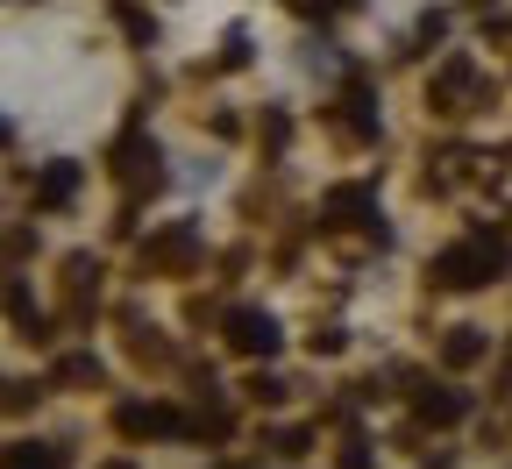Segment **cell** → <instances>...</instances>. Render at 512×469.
Returning a JSON list of instances; mask_svg holds the SVG:
<instances>
[{
    "mask_svg": "<svg viewBox=\"0 0 512 469\" xmlns=\"http://www.w3.org/2000/svg\"><path fill=\"white\" fill-rule=\"evenodd\" d=\"M121 178H150V185H157V143L128 136V143H121Z\"/></svg>",
    "mask_w": 512,
    "mask_h": 469,
    "instance_id": "obj_8",
    "label": "cell"
},
{
    "mask_svg": "<svg viewBox=\"0 0 512 469\" xmlns=\"http://www.w3.org/2000/svg\"><path fill=\"white\" fill-rule=\"evenodd\" d=\"M29 406V384H8V377H0V413H22Z\"/></svg>",
    "mask_w": 512,
    "mask_h": 469,
    "instance_id": "obj_14",
    "label": "cell"
},
{
    "mask_svg": "<svg viewBox=\"0 0 512 469\" xmlns=\"http://www.w3.org/2000/svg\"><path fill=\"white\" fill-rule=\"evenodd\" d=\"M72 192H79V164H50V171H43V185H36L43 207H64Z\"/></svg>",
    "mask_w": 512,
    "mask_h": 469,
    "instance_id": "obj_7",
    "label": "cell"
},
{
    "mask_svg": "<svg viewBox=\"0 0 512 469\" xmlns=\"http://www.w3.org/2000/svg\"><path fill=\"white\" fill-rule=\"evenodd\" d=\"M477 356H484V334H477V327H456V334L441 342V363H448V370H470Z\"/></svg>",
    "mask_w": 512,
    "mask_h": 469,
    "instance_id": "obj_5",
    "label": "cell"
},
{
    "mask_svg": "<svg viewBox=\"0 0 512 469\" xmlns=\"http://www.w3.org/2000/svg\"><path fill=\"white\" fill-rule=\"evenodd\" d=\"M178 256H192V228H171V235H157L143 249V263H178Z\"/></svg>",
    "mask_w": 512,
    "mask_h": 469,
    "instance_id": "obj_10",
    "label": "cell"
},
{
    "mask_svg": "<svg viewBox=\"0 0 512 469\" xmlns=\"http://www.w3.org/2000/svg\"><path fill=\"white\" fill-rule=\"evenodd\" d=\"M342 107H349L342 121L356 128V136H377V114H370V93H363V86H349V93H342Z\"/></svg>",
    "mask_w": 512,
    "mask_h": 469,
    "instance_id": "obj_11",
    "label": "cell"
},
{
    "mask_svg": "<svg viewBox=\"0 0 512 469\" xmlns=\"http://www.w3.org/2000/svg\"><path fill=\"white\" fill-rule=\"evenodd\" d=\"M370 207H377V199H370L363 185H342V192L328 199V214H335V221H356V214H370Z\"/></svg>",
    "mask_w": 512,
    "mask_h": 469,
    "instance_id": "obj_12",
    "label": "cell"
},
{
    "mask_svg": "<svg viewBox=\"0 0 512 469\" xmlns=\"http://www.w3.org/2000/svg\"><path fill=\"white\" fill-rule=\"evenodd\" d=\"M0 469H64V455L43 448V441H15L8 455H0Z\"/></svg>",
    "mask_w": 512,
    "mask_h": 469,
    "instance_id": "obj_6",
    "label": "cell"
},
{
    "mask_svg": "<svg viewBox=\"0 0 512 469\" xmlns=\"http://www.w3.org/2000/svg\"><path fill=\"white\" fill-rule=\"evenodd\" d=\"M107 469H128V462H107Z\"/></svg>",
    "mask_w": 512,
    "mask_h": 469,
    "instance_id": "obj_15",
    "label": "cell"
},
{
    "mask_svg": "<svg viewBox=\"0 0 512 469\" xmlns=\"http://www.w3.org/2000/svg\"><path fill=\"white\" fill-rule=\"evenodd\" d=\"M0 136H8V128H0Z\"/></svg>",
    "mask_w": 512,
    "mask_h": 469,
    "instance_id": "obj_16",
    "label": "cell"
},
{
    "mask_svg": "<svg viewBox=\"0 0 512 469\" xmlns=\"http://www.w3.org/2000/svg\"><path fill=\"white\" fill-rule=\"evenodd\" d=\"M463 413H470L463 391H420V420L427 427H448V420H463Z\"/></svg>",
    "mask_w": 512,
    "mask_h": 469,
    "instance_id": "obj_4",
    "label": "cell"
},
{
    "mask_svg": "<svg viewBox=\"0 0 512 469\" xmlns=\"http://www.w3.org/2000/svg\"><path fill=\"white\" fill-rule=\"evenodd\" d=\"M57 377H64V384H93V377H100V363H93V356H64V363H57Z\"/></svg>",
    "mask_w": 512,
    "mask_h": 469,
    "instance_id": "obj_13",
    "label": "cell"
},
{
    "mask_svg": "<svg viewBox=\"0 0 512 469\" xmlns=\"http://www.w3.org/2000/svg\"><path fill=\"white\" fill-rule=\"evenodd\" d=\"M228 349H242V356H278V320L271 313H228Z\"/></svg>",
    "mask_w": 512,
    "mask_h": 469,
    "instance_id": "obj_2",
    "label": "cell"
},
{
    "mask_svg": "<svg viewBox=\"0 0 512 469\" xmlns=\"http://www.w3.org/2000/svg\"><path fill=\"white\" fill-rule=\"evenodd\" d=\"M463 86H470V64L456 57V64H441V79H434V107H456L463 100Z\"/></svg>",
    "mask_w": 512,
    "mask_h": 469,
    "instance_id": "obj_9",
    "label": "cell"
},
{
    "mask_svg": "<svg viewBox=\"0 0 512 469\" xmlns=\"http://www.w3.org/2000/svg\"><path fill=\"white\" fill-rule=\"evenodd\" d=\"M498 271H505V242L498 235H477L463 249H441L434 256V285H448V292H470V285H484Z\"/></svg>",
    "mask_w": 512,
    "mask_h": 469,
    "instance_id": "obj_1",
    "label": "cell"
},
{
    "mask_svg": "<svg viewBox=\"0 0 512 469\" xmlns=\"http://www.w3.org/2000/svg\"><path fill=\"white\" fill-rule=\"evenodd\" d=\"M121 434H178L171 406H121Z\"/></svg>",
    "mask_w": 512,
    "mask_h": 469,
    "instance_id": "obj_3",
    "label": "cell"
}]
</instances>
